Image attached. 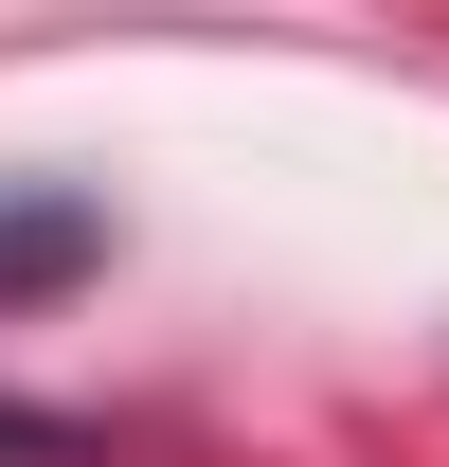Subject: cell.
Instances as JSON below:
<instances>
[{"label":"cell","instance_id":"2","mask_svg":"<svg viewBox=\"0 0 449 467\" xmlns=\"http://www.w3.org/2000/svg\"><path fill=\"white\" fill-rule=\"evenodd\" d=\"M0 450H37V431H18V413H0Z\"/></svg>","mask_w":449,"mask_h":467},{"label":"cell","instance_id":"1","mask_svg":"<svg viewBox=\"0 0 449 467\" xmlns=\"http://www.w3.org/2000/svg\"><path fill=\"white\" fill-rule=\"evenodd\" d=\"M72 252H90V216H72V198H18V216H0V288H55Z\"/></svg>","mask_w":449,"mask_h":467}]
</instances>
